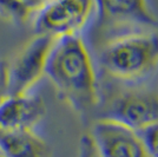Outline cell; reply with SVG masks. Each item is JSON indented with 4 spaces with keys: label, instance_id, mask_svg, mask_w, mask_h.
<instances>
[{
    "label": "cell",
    "instance_id": "8fae6325",
    "mask_svg": "<svg viewBox=\"0 0 158 157\" xmlns=\"http://www.w3.org/2000/svg\"><path fill=\"white\" fill-rule=\"evenodd\" d=\"M145 148L151 157H158V121L138 130Z\"/></svg>",
    "mask_w": 158,
    "mask_h": 157
},
{
    "label": "cell",
    "instance_id": "7c38bea8",
    "mask_svg": "<svg viewBox=\"0 0 158 157\" xmlns=\"http://www.w3.org/2000/svg\"><path fill=\"white\" fill-rule=\"evenodd\" d=\"M79 157H99L97 150L93 145V142L90 135H86L80 141L79 146Z\"/></svg>",
    "mask_w": 158,
    "mask_h": 157
},
{
    "label": "cell",
    "instance_id": "ba28073f",
    "mask_svg": "<svg viewBox=\"0 0 158 157\" xmlns=\"http://www.w3.org/2000/svg\"><path fill=\"white\" fill-rule=\"evenodd\" d=\"M46 111L45 100L38 93L6 95L0 99V130H34Z\"/></svg>",
    "mask_w": 158,
    "mask_h": 157
},
{
    "label": "cell",
    "instance_id": "9a60e30c",
    "mask_svg": "<svg viewBox=\"0 0 158 157\" xmlns=\"http://www.w3.org/2000/svg\"><path fill=\"white\" fill-rule=\"evenodd\" d=\"M0 157H5V156H2V155H1V154H0Z\"/></svg>",
    "mask_w": 158,
    "mask_h": 157
},
{
    "label": "cell",
    "instance_id": "9c48e42d",
    "mask_svg": "<svg viewBox=\"0 0 158 157\" xmlns=\"http://www.w3.org/2000/svg\"><path fill=\"white\" fill-rule=\"evenodd\" d=\"M0 154L5 157H50V148L34 130H0Z\"/></svg>",
    "mask_w": 158,
    "mask_h": 157
},
{
    "label": "cell",
    "instance_id": "7a4b0ae2",
    "mask_svg": "<svg viewBox=\"0 0 158 157\" xmlns=\"http://www.w3.org/2000/svg\"><path fill=\"white\" fill-rule=\"evenodd\" d=\"M100 70L124 83L146 80L158 70V30L130 33L107 41L97 50Z\"/></svg>",
    "mask_w": 158,
    "mask_h": 157
},
{
    "label": "cell",
    "instance_id": "8992f818",
    "mask_svg": "<svg viewBox=\"0 0 158 157\" xmlns=\"http://www.w3.org/2000/svg\"><path fill=\"white\" fill-rule=\"evenodd\" d=\"M90 137L99 157H151L138 130L112 118L97 119Z\"/></svg>",
    "mask_w": 158,
    "mask_h": 157
},
{
    "label": "cell",
    "instance_id": "277c9868",
    "mask_svg": "<svg viewBox=\"0 0 158 157\" xmlns=\"http://www.w3.org/2000/svg\"><path fill=\"white\" fill-rule=\"evenodd\" d=\"M96 15V0H47L35 12V34L53 38L80 36Z\"/></svg>",
    "mask_w": 158,
    "mask_h": 157
},
{
    "label": "cell",
    "instance_id": "4fadbf2b",
    "mask_svg": "<svg viewBox=\"0 0 158 157\" xmlns=\"http://www.w3.org/2000/svg\"><path fill=\"white\" fill-rule=\"evenodd\" d=\"M7 95V63L0 59V99Z\"/></svg>",
    "mask_w": 158,
    "mask_h": 157
},
{
    "label": "cell",
    "instance_id": "52a82bcc",
    "mask_svg": "<svg viewBox=\"0 0 158 157\" xmlns=\"http://www.w3.org/2000/svg\"><path fill=\"white\" fill-rule=\"evenodd\" d=\"M103 117L139 130L158 121V91L131 87L114 95Z\"/></svg>",
    "mask_w": 158,
    "mask_h": 157
},
{
    "label": "cell",
    "instance_id": "5bb4252c",
    "mask_svg": "<svg viewBox=\"0 0 158 157\" xmlns=\"http://www.w3.org/2000/svg\"><path fill=\"white\" fill-rule=\"evenodd\" d=\"M20 1L33 13V12H37L47 0H20Z\"/></svg>",
    "mask_w": 158,
    "mask_h": 157
},
{
    "label": "cell",
    "instance_id": "30bf717a",
    "mask_svg": "<svg viewBox=\"0 0 158 157\" xmlns=\"http://www.w3.org/2000/svg\"><path fill=\"white\" fill-rule=\"evenodd\" d=\"M32 12L20 0H0V17L13 24H24Z\"/></svg>",
    "mask_w": 158,
    "mask_h": 157
},
{
    "label": "cell",
    "instance_id": "6da1fadb",
    "mask_svg": "<svg viewBox=\"0 0 158 157\" xmlns=\"http://www.w3.org/2000/svg\"><path fill=\"white\" fill-rule=\"evenodd\" d=\"M45 76L74 111L87 115L97 109L100 100L97 70L90 47L81 36L56 39Z\"/></svg>",
    "mask_w": 158,
    "mask_h": 157
},
{
    "label": "cell",
    "instance_id": "5b68a950",
    "mask_svg": "<svg viewBox=\"0 0 158 157\" xmlns=\"http://www.w3.org/2000/svg\"><path fill=\"white\" fill-rule=\"evenodd\" d=\"M57 38L35 34L7 63V95L27 93L45 76L47 59Z\"/></svg>",
    "mask_w": 158,
    "mask_h": 157
},
{
    "label": "cell",
    "instance_id": "3957f363",
    "mask_svg": "<svg viewBox=\"0 0 158 157\" xmlns=\"http://www.w3.org/2000/svg\"><path fill=\"white\" fill-rule=\"evenodd\" d=\"M158 20L148 0H96V15L90 25L96 49L120 36L157 30Z\"/></svg>",
    "mask_w": 158,
    "mask_h": 157
}]
</instances>
